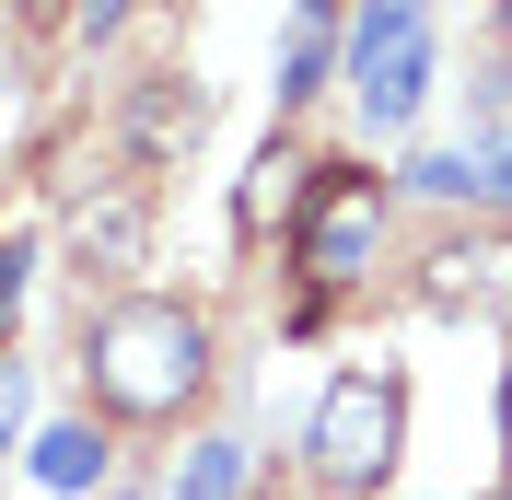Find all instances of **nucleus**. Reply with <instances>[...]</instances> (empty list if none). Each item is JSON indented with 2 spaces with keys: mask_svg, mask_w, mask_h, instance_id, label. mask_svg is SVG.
<instances>
[{
  "mask_svg": "<svg viewBox=\"0 0 512 500\" xmlns=\"http://www.w3.org/2000/svg\"><path fill=\"white\" fill-rule=\"evenodd\" d=\"M82 384L105 419H187V396L210 384V314L163 291H117L82 326Z\"/></svg>",
  "mask_w": 512,
  "mask_h": 500,
  "instance_id": "nucleus-1",
  "label": "nucleus"
},
{
  "mask_svg": "<svg viewBox=\"0 0 512 500\" xmlns=\"http://www.w3.org/2000/svg\"><path fill=\"white\" fill-rule=\"evenodd\" d=\"M303 454H315V477L338 500H373L396 477V454H408V384L396 373H338L315 396V419H303Z\"/></svg>",
  "mask_w": 512,
  "mask_h": 500,
  "instance_id": "nucleus-2",
  "label": "nucleus"
},
{
  "mask_svg": "<svg viewBox=\"0 0 512 500\" xmlns=\"http://www.w3.org/2000/svg\"><path fill=\"white\" fill-rule=\"evenodd\" d=\"M373 245H384V175H361V163H315V187H303V210H291L303 303L350 291L361 268H373Z\"/></svg>",
  "mask_w": 512,
  "mask_h": 500,
  "instance_id": "nucleus-3",
  "label": "nucleus"
},
{
  "mask_svg": "<svg viewBox=\"0 0 512 500\" xmlns=\"http://www.w3.org/2000/svg\"><path fill=\"white\" fill-rule=\"evenodd\" d=\"M350 82L373 128H408L419 94H431V0H361L350 24Z\"/></svg>",
  "mask_w": 512,
  "mask_h": 500,
  "instance_id": "nucleus-4",
  "label": "nucleus"
},
{
  "mask_svg": "<svg viewBox=\"0 0 512 500\" xmlns=\"http://www.w3.org/2000/svg\"><path fill=\"white\" fill-rule=\"evenodd\" d=\"M419 303L454 314V326H512V233L478 221V233H443L419 256Z\"/></svg>",
  "mask_w": 512,
  "mask_h": 500,
  "instance_id": "nucleus-5",
  "label": "nucleus"
},
{
  "mask_svg": "<svg viewBox=\"0 0 512 500\" xmlns=\"http://www.w3.org/2000/svg\"><path fill=\"white\" fill-rule=\"evenodd\" d=\"M70 280L82 291H117L128 268H140V256H152V198L140 187H117V198H82V210H70Z\"/></svg>",
  "mask_w": 512,
  "mask_h": 500,
  "instance_id": "nucleus-6",
  "label": "nucleus"
},
{
  "mask_svg": "<svg viewBox=\"0 0 512 500\" xmlns=\"http://www.w3.org/2000/svg\"><path fill=\"white\" fill-rule=\"evenodd\" d=\"M198 128H210V94H198V82H140V94H128V163L198 152Z\"/></svg>",
  "mask_w": 512,
  "mask_h": 500,
  "instance_id": "nucleus-7",
  "label": "nucleus"
},
{
  "mask_svg": "<svg viewBox=\"0 0 512 500\" xmlns=\"http://www.w3.org/2000/svg\"><path fill=\"white\" fill-rule=\"evenodd\" d=\"M326 59H338V0H291V35H280V105L326 94Z\"/></svg>",
  "mask_w": 512,
  "mask_h": 500,
  "instance_id": "nucleus-8",
  "label": "nucleus"
},
{
  "mask_svg": "<svg viewBox=\"0 0 512 500\" xmlns=\"http://www.w3.org/2000/svg\"><path fill=\"white\" fill-rule=\"evenodd\" d=\"M303 187H315V163L291 152V140H268V152H256V175H245V210H233V221H245V233H268V221L303 210Z\"/></svg>",
  "mask_w": 512,
  "mask_h": 500,
  "instance_id": "nucleus-9",
  "label": "nucleus"
},
{
  "mask_svg": "<svg viewBox=\"0 0 512 500\" xmlns=\"http://www.w3.org/2000/svg\"><path fill=\"white\" fill-rule=\"evenodd\" d=\"M35 477H47L59 500H82V489L105 477V431H94V419H59V431H35Z\"/></svg>",
  "mask_w": 512,
  "mask_h": 500,
  "instance_id": "nucleus-10",
  "label": "nucleus"
},
{
  "mask_svg": "<svg viewBox=\"0 0 512 500\" xmlns=\"http://www.w3.org/2000/svg\"><path fill=\"white\" fill-rule=\"evenodd\" d=\"M163 489H175V500H245V442H198Z\"/></svg>",
  "mask_w": 512,
  "mask_h": 500,
  "instance_id": "nucleus-11",
  "label": "nucleus"
},
{
  "mask_svg": "<svg viewBox=\"0 0 512 500\" xmlns=\"http://www.w3.org/2000/svg\"><path fill=\"white\" fill-rule=\"evenodd\" d=\"M408 187H419V198H478V163H466V152H419Z\"/></svg>",
  "mask_w": 512,
  "mask_h": 500,
  "instance_id": "nucleus-12",
  "label": "nucleus"
},
{
  "mask_svg": "<svg viewBox=\"0 0 512 500\" xmlns=\"http://www.w3.org/2000/svg\"><path fill=\"white\" fill-rule=\"evenodd\" d=\"M24 280H35V256L0 245V349H12V326H24Z\"/></svg>",
  "mask_w": 512,
  "mask_h": 500,
  "instance_id": "nucleus-13",
  "label": "nucleus"
},
{
  "mask_svg": "<svg viewBox=\"0 0 512 500\" xmlns=\"http://www.w3.org/2000/svg\"><path fill=\"white\" fill-rule=\"evenodd\" d=\"M128 24V0H70V35H82V47H94V35H117Z\"/></svg>",
  "mask_w": 512,
  "mask_h": 500,
  "instance_id": "nucleus-14",
  "label": "nucleus"
},
{
  "mask_svg": "<svg viewBox=\"0 0 512 500\" xmlns=\"http://www.w3.org/2000/svg\"><path fill=\"white\" fill-rule=\"evenodd\" d=\"M24 431V373H12V361H0V442Z\"/></svg>",
  "mask_w": 512,
  "mask_h": 500,
  "instance_id": "nucleus-15",
  "label": "nucleus"
},
{
  "mask_svg": "<svg viewBox=\"0 0 512 500\" xmlns=\"http://www.w3.org/2000/svg\"><path fill=\"white\" fill-rule=\"evenodd\" d=\"M501 454H512V373H501Z\"/></svg>",
  "mask_w": 512,
  "mask_h": 500,
  "instance_id": "nucleus-16",
  "label": "nucleus"
},
{
  "mask_svg": "<svg viewBox=\"0 0 512 500\" xmlns=\"http://www.w3.org/2000/svg\"><path fill=\"white\" fill-rule=\"evenodd\" d=\"M128 500H175V489H128Z\"/></svg>",
  "mask_w": 512,
  "mask_h": 500,
  "instance_id": "nucleus-17",
  "label": "nucleus"
},
{
  "mask_svg": "<svg viewBox=\"0 0 512 500\" xmlns=\"http://www.w3.org/2000/svg\"><path fill=\"white\" fill-rule=\"evenodd\" d=\"M501 47H512V0H501Z\"/></svg>",
  "mask_w": 512,
  "mask_h": 500,
  "instance_id": "nucleus-18",
  "label": "nucleus"
},
{
  "mask_svg": "<svg viewBox=\"0 0 512 500\" xmlns=\"http://www.w3.org/2000/svg\"><path fill=\"white\" fill-rule=\"evenodd\" d=\"M489 500H512V489H489Z\"/></svg>",
  "mask_w": 512,
  "mask_h": 500,
  "instance_id": "nucleus-19",
  "label": "nucleus"
}]
</instances>
